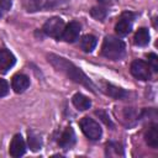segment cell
Masks as SVG:
<instances>
[{
    "instance_id": "603a6c76",
    "label": "cell",
    "mask_w": 158,
    "mask_h": 158,
    "mask_svg": "<svg viewBox=\"0 0 158 158\" xmlns=\"http://www.w3.org/2000/svg\"><path fill=\"white\" fill-rule=\"evenodd\" d=\"M95 114L99 116V117H101V120L107 125V126H110V127H114V123L111 122V120H110V117L106 115V112L105 111H102V110H98V111H95Z\"/></svg>"
},
{
    "instance_id": "52a82bcc",
    "label": "cell",
    "mask_w": 158,
    "mask_h": 158,
    "mask_svg": "<svg viewBox=\"0 0 158 158\" xmlns=\"http://www.w3.org/2000/svg\"><path fill=\"white\" fill-rule=\"evenodd\" d=\"M131 74L139 80H149L151 79V68L143 60H133L131 63Z\"/></svg>"
},
{
    "instance_id": "d6986e66",
    "label": "cell",
    "mask_w": 158,
    "mask_h": 158,
    "mask_svg": "<svg viewBox=\"0 0 158 158\" xmlns=\"http://www.w3.org/2000/svg\"><path fill=\"white\" fill-rule=\"evenodd\" d=\"M106 156L115 157V156H123L122 146L117 142H109L106 144Z\"/></svg>"
},
{
    "instance_id": "7402d4cb",
    "label": "cell",
    "mask_w": 158,
    "mask_h": 158,
    "mask_svg": "<svg viewBox=\"0 0 158 158\" xmlns=\"http://www.w3.org/2000/svg\"><path fill=\"white\" fill-rule=\"evenodd\" d=\"M11 5H12L11 0H0V17H2L11 9Z\"/></svg>"
},
{
    "instance_id": "d4e9b609",
    "label": "cell",
    "mask_w": 158,
    "mask_h": 158,
    "mask_svg": "<svg viewBox=\"0 0 158 158\" xmlns=\"http://www.w3.org/2000/svg\"><path fill=\"white\" fill-rule=\"evenodd\" d=\"M100 4H102V5H110L111 2H112V0H98Z\"/></svg>"
},
{
    "instance_id": "9c48e42d",
    "label": "cell",
    "mask_w": 158,
    "mask_h": 158,
    "mask_svg": "<svg viewBox=\"0 0 158 158\" xmlns=\"http://www.w3.org/2000/svg\"><path fill=\"white\" fill-rule=\"evenodd\" d=\"M79 33H80V25L78 22H75V21H72L64 27V31L62 33V38L60 40L72 43V42H75L78 40Z\"/></svg>"
},
{
    "instance_id": "44dd1931",
    "label": "cell",
    "mask_w": 158,
    "mask_h": 158,
    "mask_svg": "<svg viewBox=\"0 0 158 158\" xmlns=\"http://www.w3.org/2000/svg\"><path fill=\"white\" fill-rule=\"evenodd\" d=\"M147 58H148V65H149V68L153 72H157L158 70V57H157V54L149 53L147 56Z\"/></svg>"
},
{
    "instance_id": "6da1fadb",
    "label": "cell",
    "mask_w": 158,
    "mask_h": 158,
    "mask_svg": "<svg viewBox=\"0 0 158 158\" xmlns=\"http://www.w3.org/2000/svg\"><path fill=\"white\" fill-rule=\"evenodd\" d=\"M47 59L48 62L60 73L65 74L69 79H72L73 81L78 83V84H81L84 85L85 88H88L90 91L95 93V85L94 83L89 79V77L80 69L78 68L77 65H74L72 62H69L68 59L63 58V57H59L57 54H48L47 56Z\"/></svg>"
},
{
    "instance_id": "cb8c5ba5",
    "label": "cell",
    "mask_w": 158,
    "mask_h": 158,
    "mask_svg": "<svg viewBox=\"0 0 158 158\" xmlns=\"http://www.w3.org/2000/svg\"><path fill=\"white\" fill-rule=\"evenodd\" d=\"M7 93H9V84L5 79L0 78V98L7 95Z\"/></svg>"
},
{
    "instance_id": "3957f363",
    "label": "cell",
    "mask_w": 158,
    "mask_h": 158,
    "mask_svg": "<svg viewBox=\"0 0 158 158\" xmlns=\"http://www.w3.org/2000/svg\"><path fill=\"white\" fill-rule=\"evenodd\" d=\"M70 0H22V5L27 12H37L64 6Z\"/></svg>"
},
{
    "instance_id": "ac0fdd59",
    "label": "cell",
    "mask_w": 158,
    "mask_h": 158,
    "mask_svg": "<svg viewBox=\"0 0 158 158\" xmlns=\"http://www.w3.org/2000/svg\"><path fill=\"white\" fill-rule=\"evenodd\" d=\"M28 138H27V142H28V146L31 148V151L36 152L38 149H41V146H42V141H41V137L33 132V131H28Z\"/></svg>"
},
{
    "instance_id": "277c9868",
    "label": "cell",
    "mask_w": 158,
    "mask_h": 158,
    "mask_svg": "<svg viewBox=\"0 0 158 158\" xmlns=\"http://www.w3.org/2000/svg\"><path fill=\"white\" fill-rule=\"evenodd\" d=\"M64 27H65L64 21L60 17H51L44 22L43 32L49 37H53L56 40H60L62 33L64 31Z\"/></svg>"
},
{
    "instance_id": "2e32d148",
    "label": "cell",
    "mask_w": 158,
    "mask_h": 158,
    "mask_svg": "<svg viewBox=\"0 0 158 158\" xmlns=\"http://www.w3.org/2000/svg\"><path fill=\"white\" fill-rule=\"evenodd\" d=\"M149 38H151V36H149L148 30H147L146 27H141V28H138V31L136 32L133 40H135V44H136V46L143 47V46H147V44L149 43Z\"/></svg>"
},
{
    "instance_id": "8fae6325",
    "label": "cell",
    "mask_w": 158,
    "mask_h": 158,
    "mask_svg": "<svg viewBox=\"0 0 158 158\" xmlns=\"http://www.w3.org/2000/svg\"><path fill=\"white\" fill-rule=\"evenodd\" d=\"M11 86L15 93L21 94L30 86V79L25 74H15L11 80Z\"/></svg>"
},
{
    "instance_id": "e0dca14e",
    "label": "cell",
    "mask_w": 158,
    "mask_h": 158,
    "mask_svg": "<svg viewBox=\"0 0 158 158\" xmlns=\"http://www.w3.org/2000/svg\"><path fill=\"white\" fill-rule=\"evenodd\" d=\"M96 43H98V40L93 35H85L80 40V47L85 52H91L96 47Z\"/></svg>"
},
{
    "instance_id": "4fadbf2b",
    "label": "cell",
    "mask_w": 158,
    "mask_h": 158,
    "mask_svg": "<svg viewBox=\"0 0 158 158\" xmlns=\"http://www.w3.org/2000/svg\"><path fill=\"white\" fill-rule=\"evenodd\" d=\"M58 143H59V146H60L62 148H64V149H69V148H72V147L75 144V133H74V131H73V128H72L70 126L67 127V128L62 132Z\"/></svg>"
},
{
    "instance_id": "30bf717a",
    "label": "cell",
    "mask_w": 158,
    "mask_h": 158,
    "mask_svg": "<svg viewBox=\"0 0 158 158\" xmlns=\"http://www.w3.org/2000/svg\"><path fill=\"white\" fill-rule=\"evenodd\" d=\"M15 62H16V58L10 51L5 48L0 49V72L1 73H6L9 69H11Z\"/></svg>"
},
{
    "instance_id": "9a60e30c",
    "label": "cell",
    "mask_w": 158,
    "mask_h": 158,
    "mask_svg": "<svg viewBox=\"0 0 158 158\" xmlns=\"http://www.w3.org/2000/svg\"><path fill=\"white\" fill-rule=\"evenodd\" d=\"M144 138H146V142L149 147H152V148L158 147V127H157V125H152L147 130Z\"/></svg>"
},
{
    "instance_id": "ffe728a7",
    "label": "cell",
    "mask_w": 158,
    "mask_h": 158,
    "mask_svg": "<svg viewBox=\"0 0 158 158\" xmlns=\"http://www.w3.org/2000/svg\"><path fill=\"white\" fill-rule=\"evenodd\" d=\"M106 10L104 9V7H93L91 10H90V15L94 17V19H96V20H100V21H102L105 17H106Z\"/></svg>"
},
{
    "instance_id": "5b68a950",
    "label": "cell",
    "mask_w": 158,
    "mask_h": 158,
    "mask_svg": "<svg viewBox=\"0 0 158 158\" xmlns=\"http://www.w3.org/2000/svg\"><path fill=\"white\" fill-rule=\"evenodd\" d=\"M80 128L83 131V133L91 141H96L101 137V127L99 126V123L96 121H94L90 117H83L79 122Z\"/></svg>"
},
{
    "instance_id": "7a4b0ae2",
    "label": "cell",
    "mask_w": 158,
    "mask_h": 158,
    "mask_svg": "<svg viewBox=\"0 0 158 158\" xmlns=\"http://www.w3.org/2000/svg\"><path fill=\"white\" fill-rule=\"evenodd\" d=\"M101 53L104 57L111 60H120L125 57L126 54V46L122 40L115 36H106L102 47H101Z\"/></svg>"
},
{
    "instance_id": "7c38bea8",
    "label": "cell",
    "mask_w": 158,
    "mask_h": 158,
    "mask_svg": "<svg viewBox=\"0 0 158 158\" xmlns=\"http://www.w3.org/2000/svg\"><path fill=\"white\" fill-rule=\"evenodd\" d=\"M101 90L106 95H109L110 98H114V99H125L128 95V93L126 90H123L118 86H115L110 83H105V81L101 84Z\"/></svg>"
},
{
    "instance_id": "8992f818",
    "label": "cell",
    "mask_w": 158,
    "mask_h": 158,
    "mask_svg": "<svg viewBox=\"0 0 158 158\" xmlns=\"http://www.w3.org/2000/svg\"><path fill=\"white\" fill-rule=\"evenodd\" d=\"M136 15L132 12H123L121 15V17L118 19L116 26H115V31L118 36H126L131 32L132 30V23L135 20Z\"/></svg>"
},
{
    "instance_id": "5bb4252c",
    "label": "cell",
    "mask_w": 158,
    "mask_h": 158,
    "mask_svg": "<svg viewBox=\"0 0 158 158\" xmlns=\"http://www.w3.org/2000/svg\"><path fill=\"white\" fill-rule=\"evenodd\" d=\"M72 101H73V105H74L78 110H80V111H85V110H88V109L91 106L90 99H88L85 95H83V94H80V93L74 94Z\"/></svg>"
},
{
    "instance_id": "ba28073f",
    "label": "cell",
    "mask_w": 158,
    "mask_h": 158,
    "mask_svg": "<svg viewBox=\"0 0 158 158\" xmlns=\"http://www.w3.org/2000/svg\"><path fill=\"white\" fill-rule=\"evenodd\" d=\"M25 152H26V144H25L23 138L21 137V135H15L14 138L11 139L10 148H9L10 156L14 158H19V157L23 156Z\"/></svg>"
}]
</instances>
